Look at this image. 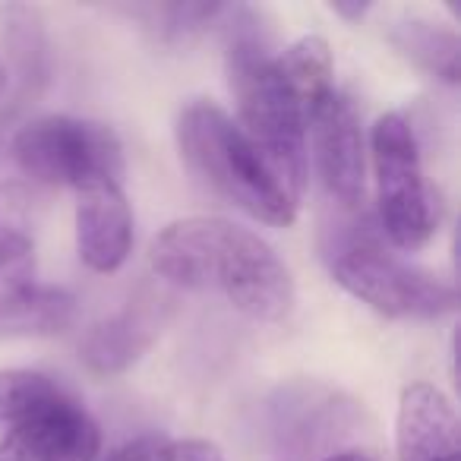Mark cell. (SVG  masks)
Returning a JSON list of instances; mask_svg holds the SVG:
<instances>
[{
  "label": "cell",
  "mask_w": 461,
  "mask_h": 461,
  "mask_svg": "<svg viewBox=\"0 0 461 461\" xmlns=\"http://www.w3.org/2000/svg\"><path fill=\"white\" fill-rule=\"evenodd\" d=\"M149 263L174 288L221 294L250 320L282 322L294 310V278L259 234L218 215L165 224L149 244Z\"/></svg>",
  "instance_id": "6da1fadb"
},
{
  "label": "cell",
  "mask_w": 461,
  "mask_h": 461,
  "mask_svg": "<svg viewBox=\"0 0 461 461\" xmlns=\"http://www.w3.org/2000/svg\"><path fill=\"white\" fill-rule=\"evenodd\" d=\"M218 29L224 35V73L240 111V130L269 161L285 190L301 199L307 186L310 111L272 54L263 14L244 4H228Z\"/></svg>",
  "instance_id": "7a4b0ae2"
},
{
  "label": "cell",
  "mask_w": 461,
  "mask_h": 461,
  "mask_svg": "<svg viewBox=\"0 0 461 461\" xmlns=\"http://www.w3.org/2000/svg\"><path fill=\"white\" fill-rule=\"evenodd\" d=\"M322 250L335 285L383 316L439 320L458 307L452 285L392 250L376 218H366L364 209L329 228Z\"/></svg>",
  "instance_id": "3957f363"
},
{
  "label": "cell",
  "mask_w": 461,
  "mask_h": 461,
  "mask_svg": "<svg viewBox=\"0 0 461 461\" xmlns=\"http://www.w3.org/2000/svg\"><path fill=\"white\" fill-rule=\"evenodd\" d=\"M174 133L180 158L218 196L272 228L294 224L297 199L285 190L269 161L259 155V149L228 111L215 102L196 98L180 108Z\"/></svg>",
  "instance_id": "277c9868"
},
{
  "label": "cell",
  "mask_w": 461,
  "mask_h": 461,
  "mask_svg": "<svg viewBox=\"0 0 461 461\" xmlns=\"http://www.w3.org/2000/svg\"><path fill=\"white\" fill-rule=\"evenodd\" d=\"M366 414L354 395L326 379L278 383L259 408L269 461H326L348 452L364 433Z\"/></svg>",
  "instance_id": "5b68a950"
},
{
  "label": "cell",
  "mask_w": 461,
  "mask_h": 461,
  "mask_svg": "<svg viewBox=\"0 0 461 461\" xmlns=\"http://www.w3.org/2000/svg\"><path fill=\"white\" fill-rule=\"evenodd\" d=\"M370 152L376 171V224L385 244L398 253L420 250L439 228V199L423 174L414 123L398 111L383 114L373 123Z\"/></svg>",
  "instance_id": "8992f818"
},
{
  "label": "cell",
  "mask_w": 461,
  "mask_h": 461,
  "mask_svg": "<svg viewBox=\"0 0 461 461\" xmlns=\"http://www.w3.org/2000/svg\"><path fill=\"white\" fill-rule=\"evenodd\" d=\"M10 155L26 177L45 186L83 190L89 184H123V146L111 127L70 114H48L16 127Z\"/></svg>",
  "instance_id": "52a82bcc"
},
{
  "label": "cell",
  "mask_w": 461,
  "mask_h": 461,
  "mask_svg": "<svg viewBox=\"0 0 461 461\" xmlns=\"http://www.w3.org/2000/svg\"><path fill=\"white\" fill-rule=\"evenodd\" d=\"M98 455L102 429L95 417L60 385L26 404L0 439V461H95Z\"/></svg>",
  "instance_id": "ba28073f"
},
{
  "label": "cell",
  "mask_w": 461,
  "mask_h": 461,
  "mask_svg": "<svg viewBox=\"0 0 461 461\" xmlns=\"http://www.w3.org/2000/svg\"><path fill=\"white\" fill-rule=\"evenodd\" d=\"M307 133H313L316 171L329 199L341 209H364L366 158H364V123L360 111L341 89H332L310 114Z\"/></svg>",
  "instance_id": "9c48e42d"
},
{
  "label": "cell",
  "mask_w": 461,
  "mask_h": 461,
  "mask_svg": "<svg viewBox=\"0 0 461 461\" xmlns=\"http://www.w3.org/2000/svg\"><path fill=\"white\" fill-rule=\"evenodd\" d=\"M167 297L140 294L108 320L95 322L79 341V360L95 376H121L127 373L161 335L167 320Z\"/></svg>",
  "instance_id": "30bf717a"
},
{
  "label": "cell",
  "mask_w": 461,
  "mask_h": 461,
  "mask_svg": "<svg viewBox=\"0 0 461 461\" xmlns=\"http://www.w3.org/2000/svg\"><path fill=\"white\" fill-rule=\"evenodd\" d=\"M133 250V209L123 184L102 180L77 190V253L92 272H117Z\"/></svg>",
  "instance_id": "8fae6325"
},
{
  "label": "cell",
  "mask_w": 461,
  "mask_h": 461,
  "mask_svg": "<svg viewBox=\"0 0 461 461\" xmlns=\"http://www.w3.org/2000/svg\"><path fill=\"white\" fill-rule=\"evenodd\" d=\"M398 461H461L458 414L433 383H411L398 398Z\"/></svg>",
  "instance_id": "7c38bea8"
},
{
  "label": "cell",
  "mask_w": 461,
  "mask_h": 461,
  "mask_svg": "<svg viewBox=\"0 0 461 461\" xmlns=\"http://www.w3.org/2000/svg\"><path fill=\"white\" fill-rule=\"evenodd\" d=\"M77 322V297L60 285L14 278L0 288V339H51Z\"/></svg>",
  "instance_id": "4fadbf2b"
},
{
  "label": "cell",
  "mask_w": 461,
  "mask_h": 461,
  "mask_svg": "<svg viewBox=\"0 0 461 461\" xmlns=\"http://www.w3.org/2000/svg\"><path fill=\"white\" fill-rule=\"evenodd\" d=\"M383 35L404 60L446 86L461 79V39L452 26L417 10H402L383 23Z\"/></svg>",
  "instance_id": "5bb4252c"
},
{
  "label": "cell",
  "mask_w": 461,
  "mask_h": 461,
  "mask_svg": "<svg viewBox=\"0 0 461 461\" xmlns=\"http://www.w3.org/2000/svg\"><path fill=\"white\" fill-rule=\"evenodd\" d=\"M127 16L161 48H186L218 29L228 4H121L111 7Z\"/></svg>",
  "instance_id": "9a60e30c"
},
{
  "label": "cell",
  "mask_w": 461,
  "mask_h": 461,
  "mask_svg": "<svg viewBox=\"0 0 461 461\" xmlns=\"http://www.w3.org/2000/svg\"><path fill=\"white\" fill-rule=\"evenodd\" d=\"M35 240V196L20 180H0V269L23 259Z\"/></svg>",
  "instance_id": "2e32d148"
},
{
  "label": "cell",
  "mask_w": 461,
  "mask_h": 461,
  "mask_svg": "<svg viewBox=\"0 0 461 461\" xmlns=\"http://www.w3.org/2000/svg\"><path fill=\"white\" fill-rule=\"evenodd\" d=\"M51 385V379L32 370H0V423L23 414L26 404H32Z\"/></svg>",
  "instance_id": "e0dca14e"
},
{
  "label": "cell",
  "mask_w": 461,
  "mask_h": 461,
  "mask_svg": "<svg viewBox=\"0 0 461 461\" xmlns=\"http://www.w3.org/2000/svg\"><path fill=\"white\" fill-rule=\"evenodd\" d=\"M165 452L167 439H161V436H136V439L123 442L121 448L95 461H165Z\"/></svg>",
  "instance_id": "ac0fdd59"
},
{
  "label": "cell",
  "mask_w": 461,
  "mask_h": 461,
  "mask_svg": "<svg viewBox=\"0 0 461 461\" xmlns=\"http://www.w3.org/2000/svg\"><path fill=\"white\" fill-rule=\"evenodd\" d=\"M165 461H224V455L209 439H180L167 442Z\"/></svg>",
  "instance_id": "d6986e66"
},
{
  "label": "cell",
  "mask_w": 461,
  "mask_h": 461,
  "mask_svg": "<svg viewBox=\"0 0 461 461\" xmlns=\"http://www.w3.org/2000/svg\"><path fill=\"white\" fill-rule=\"evenodd\" d=\"M329 10L348 23H360L364 16L373 14V4H360V0H335V4H329Z\"/></svg>",
  "instance_id": "ffe728a7"
},
{
  "label": "cell",
  "mask_w": 461,
  "mask_h": 461,
  "mask_svg": "<svg viewBox=\"0 0 461 461\" xmlns=\"http://www.w3.org/2000/svg\"><path fill=\"white\" fill-rule=\"evenodd\" d=\"M326 461H376V458H373L370 452H364V448H348V452H339Z\"/></svg>",
  "instance_id": "44dd1931"
}]
</instances>
